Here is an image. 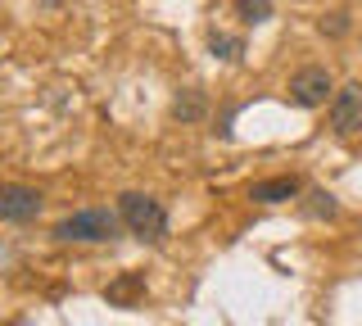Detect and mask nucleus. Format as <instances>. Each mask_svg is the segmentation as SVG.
<instances>
[{
    "instance_id": "f257e3e1",
    "label": "nucleus",
    "mask_w": 362,
    "mask_h": 326,
    "mask_svg": "<svg viewBox=\"0 0 362 326\" xmlns=\"http://www.w3.org/2000/svg\"><path fill=\"white\" fill-rule=\"evenodd\" d=\"M118 213H122V222L132 227V235H141V240H150V245H158L168 235V213H163V204H158L154 195L127 190V195L118 199Z\"/></svg>"
},
{
    "instance_id": "f03ea898",
    "label": "nucleus",
    "mask_w": 362,
    "mask_h": 326,
    "mask_svg": "<svg viewBox=\"0 0 362 326\" xmlns=\"http://www.w3.org/2000/svg\"><path fill=\"white\" fill-rule=\"evenodd\" d=\"M122 227V213H109V209H82L73 218H64L54 227V240H86V245H105L113 240Z\"/></svg>"
},
{
    "instance_id": "7ed1b4c3",
    "label": "nucleus",
    "mask_w": 362,
    "mask_h": 326,
    "mask_svg": "<svg viewBox=\"0 0 362 326\" xmlns=\"http://www.w3.org/2000/svg\"><path fill=\"white\" fill-rule=\"evenodd\" d=\"M335 91V82H331V73L326 69H317V64H308V69H299L290 77V105H299V109H317V105H326V95Z\"/></svg>"
},
{
    "instance_id": "20e7f679",
    "label": "nucleus",
    "mask_w": 362,
    "mask_h": 326,
    "mask_svg": "<svg viewBox=\"0 0 362 326\" xmlns=\"http://www.w3.org/2000/svg\"><path fill=\"white\" fill-rule=\"evenodd\" d=\"M331 127L339 136H354L362 132V82H349L331 95Z\"/></svg>"
},
{
    "instance_id": "39448f33",
    "label": "nucleus",
    "mask_w": 362,
    "mask_h": 326,
    "mask_svg": "<svg viewBox=\"0 0 362 326\" xmlns=\"http://www.w3.org/2000/svg\"><path fill=\"white\" fill-rule=\"evenodd\" d=\"M37 213H41V190L18 182L0 186V222H32Z\"/></svg>"
},
{
    "instance_id": "423d86ee",
    "label": "nucleus",
    "mask_w": 362,
    "mask_h": 326,
    "mask_svg": "<svg viewBox=\"0 0 362 326\" xmlns=\"http://www.w3.org/2000/svg\"><path fill=\"white\" fill-rule=\"evenodd\" d=\"M299 177H272V182H254L249 186V199L254 204H286V199H299Z\"/></svg>"
},
{
    "instance_id": "0eeeda50",
    "label": "nucleus",
    "mask_w": 362,
    "mask_h": 326,
    "mask_svg": "<svg viewBox=\"0 0 362 326\" xmlns=\"http://www.w3.org/2000/svg\"><path fill=\"white\" fill-rule=\"evenodd\" d=\"M105 299L113 303V308H136V303L145 299V276L141 272H122L118 281L105 286Z\"/></svg>"
},
{
    "instance_id": "6e6552de",
    "label": "nucleus",
    "mask_w": 362,
    "mask_h": 326,
    "mask_svg": "<svg viewBox=\"0 0 362 326\" xmlns=\"http://www.w3.org/2000/svg\"><path fill=\"white\" fill-rule=\"evenodd\" d=\"M303 213H308V218H335L339 204H335V195H326V190H308V204H303Z\"/></svg>"
},
{
    "instance_id": "1a4fd4ad",
    "label": "nucleus",
    "mask_w": 362,
    "mask_h": 326,
    "mask_svg": "<svg viewBox=\"0 0 362 326\" xmlns=\"http://www.w3.org/2000/svg\"><path fill=\"white\" fill-rule=\"evenodd\" d=\"M235 14L245 23H267L272 18V0H235Z\"/></svg>"
},
{
    "instance_id": "9d476101",
    "label": "nucleus",
    "mask_w": 362,
    "mask_h": 326,
    "mask_svg": "<svg viewBox=\"0 0 362 326\" xmlns=\"http://www.w3.org/2000/svg\"><path fill=\"white\" fill-rule=\"evenodd\" d=\"M209 46H213V54H218V59H240V54H245V41H240V37H226V32H213Z\"/></svg>"
},
{
    "instance_id": "9b49d317",
    "label": "nucleus",
    "mask_w": 362,
    "mask_h": 326,
    "mask_svg": "<svg viewBox=\"0 0 362 326\" xmlns=\"http://www.w3.org/2000/svg\"><path fill=\"white\" fill-rule=\"evenodd\" d=\"M173 114H177L181 122H195V118L204 114V100H199L195 91H190V95H181V100H177V105H173Z\"/></svg>"
},
{
    "instance_id": "f8f14e48",
    "label": "nucleus",
    "mask_w": 362,
    "mask_h": 326,
    "mask_svg": "<svg viewBox=\"0 0 362 326\" xmlns=\"http://www.w3.org/2000/svg\"><path fill=\"white\" fill-rule=\"evenodd\" d=\"M322 32H331V37H344V32H349V18H344V14H331V23H322Z\"/></svg>"
}]
</instances>
